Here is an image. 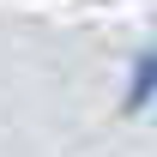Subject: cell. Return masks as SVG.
<instances>
[{"label":"cell","instance_id":"obj_1","mask_svg":"<svg viewBox=\"0 0 157 157\" xmlns=\"http://www.w3.org/2000/svg\"><path fill=\"white\" fill-rule=\"evenodd\" d=\"M151 91H157V55H139V67H133V91H127V109H139Z\"/></svg>","mask_w":157,"mask_h":157}]
</instances>
